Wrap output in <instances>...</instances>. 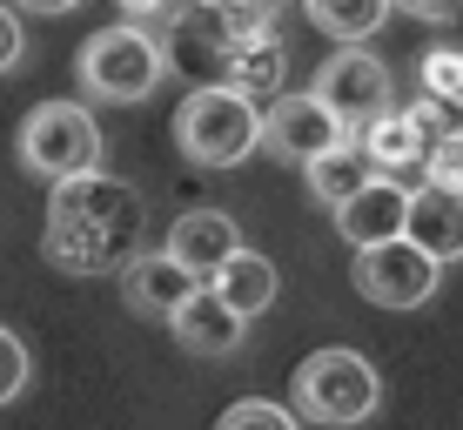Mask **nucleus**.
<instances>
[{
	"mask_svg": "<svg viewBox=\"0 0 463 430\" xmlns=\"http://www.w3.org/2000/svg\"><path fill=\"white\" fill-rule=\"evenodd\" d=\"M141 249V196L115 175L88 168L54 182L47 196V229H41V256L61 276H115V269Z\"/></svg>",
	"mask_w": 463,
	"mask_h": 430,
	"instance_id": "obj_1",
	"label": "nucleus"
},
{
	"mask_svg": "<svg viewBox=\"0 0 463 430\" xmlns=\"http://www.w3.org/2000/svg\"><path fill=\"white\" fill-rule=\"evenodd\" d=\"M74 74H81L88 101L128 108V101H148V94L168 81V47L155 41L141 21H115V27H101V34L81 41Z\"/></svg>",
	"mask_w": 463,
	"mask_h": 430,
	"instance_id": "obj_2",
	"label": "nucleus"
},
{
	"mask_svg": "<svg viewBox=\"0 0 463 430\" xmlns=\"http://www.w3.org/2000/svg\"><path fill=\"white\" fill-rule=\"evenodd\" d=\"M175 148L195 168H235L262 148V108L235 88H188L175 108Z\"/></svg>",
	"mask_w": 463,
	"mask_h": 430,
	"instance_id": "obj_3",
	"label": "nucleus"
},
{
	"mask_svg": "<svg viewBox=\"0 0 463 430\" xmlns=\"http://www.w3.org/2000/svg\"><path fill=\"white\" fill-rule=\"evenodd\" d=\"M289 390H296V417H309L323 430H349V424L376 417V404H383L376 363L356 357V349H316V357H302Z\"/></svg>",
	"mask_w": 463,
	"mask_h": 430,
	"instance_id": "obj_4",
	"label": "nucleus"
},
{
	"mask_svg": "<svg viewBox=\"0 0 463 430\" xmlns=\"http://www.w3.org/2000/svg\"><path fill=\"white\" fill-rule=\"evenodd\" d=\"M21 168L41 182H68V175L101 168V129L81 101H41L21 121Z\"/></svg>",
	"mask_w": 463,
	"mask_h": 430,
	"instance_id": "obj_5",
	"label": "nucleus"
},
{
	"mask_svg": "<svg viewBox=\"0 0 463 430\" xmlns=\"http://www.w3.org/2000/svg\"><path fill=\"white\" fill-rule=\"evenodd\" d=\"M349 282H356V296H370L376 310H417V302L437 296L443 263L430 256V249H417L410 235H390V243L356 249V269H349Z\"/></svg>",
	"mask_w": 463,
	"mask_h": 430,
	"instance_id": "obj_6",
	"label": "nucleus"
},
{
	"mask_svg": "<svg viewBox=\"0 0 463 430\" xmlns=\"http://www.w3.org/2000/svg\"><path fill=\"white\" fill-rule=\"evenodd\" d=\"M235 41H242V27H235L215 0H188V7L175 14L168 41H162L168 74H188L195 88H222L229 81V61H235Z\"/></svg>",
	"mask_w": 463,
	"mask_h": 430,
	"instance_id": "obj_7",
	"label": "nucleus"
},
{
	"mask_svg": "<svg viewBox=\"0 0 463 430\" xmlns=\"http://www.w3.org/2000/svg\"><path fill=\"white\" fill-rule=\"evenodd\" d=\"M309 94H316V101H323L329 115L343 121L349 135H363V129H370L376 115H390V108H396L390 68H383L376 54H363V47H343V54H329Z\"/></svg>",
	"mask_w": 463,
	"mask_h": 430,
	"instance_id": "obj_8",
	"label": "nucleus"
},
{
	"mask_svg": "<svg viewBox=\"0 0 463 430\" xmlns=\"http://www.w3.org/2000/svg\"><path fill=\"white\" fill-rule=\"evenodd\" d=\"M443 101H423V108H390V115H376L370 129H363V155H370L376 175H396V182H410V175H423L430 162V141L443 129Z\"/></svg>",
	"mask_w": 463,
	"mask_h": 430,
	"instance_id": "obj_9",
	"label": "nucleus"
},
{
	"mask_svg": "<svg viewBox=\"0 0 463 430\" xmlns=\"http://www.w3.org/2000/svg\"><path fill=\"white\" fill-rule=\"evenodd\" d=\"M343 135L349 129L316 101V94H289L282 88L276 101H262V148L276 155V162H316V155L336 148Z\"/></svg>",
	"mask_w": 463,
	"mask_h": 430,
	"instance_id": "obj_10",
	"label": "nucleus"
},
{
	"mask_svg": "<svg viewBox=\"0 0 463 430\" xmlns=\"http://www.w3.org/2000/svg\"><path fill=\"white\" fill-rule=\"evenodd\" d=\"M168 330H175V343L188 349V357H235L249 337V316H235L229 302L215 296V282H195L182 302H175V316H168Z\"/></svg>",
	"mask_w": 463,
	"mask_h": 430,
	"instance_id": "obj_11",
	"label": "nucleus"
},
{
	"mask_svg": "<svg viewBox=\"0 0 463 430\" xmlns=\"http://www.w3.org/2000/svg\"><path fill=\"white\" fill-rule=\"evenodd\" d=\"M115 276H121V302H128L135 316H148V323H168L175 302H182V296L202 282V276H188V269L175 263L168 249H135V256H128Z\"/></svg>",
	"mask_w": 463,
	"mask_h": 430,
	"instance_id": "obj_12",
	"label": "nucleus"
},
{
	"mask_svg": "<svg viewBox=\"0 0 463 430\" xmlns=\"http://www.w3.org/2000/svg\"><path fill=\"white\" fill-rule=\"evenodd\" d=\"M403 215H410V182H396V175H370L349 202H336V229H343L349 249L403 235Z\"/></svg>",
	"mask_w": 463,
	"mask_h": 430,
	"instance_id": "obj_13",
	"label": "nucleus"
},
{
	"mask_svg": "<svg viewBox=\"0 0 463 430\" xmlns=\"http://www.w3.org/2000/svg\"><path fill=\"white\" fill-rule=\"evenodd\" d=\"M168 256L188 269V276H202L209 282L222 263L242 249V229H235V215L229 209H188V215H175V229H168Z\"/></svg>",
	"mask_w": 463,
	"mask_h": 430,
	"instance_id": "obj_14",
	"label": "nucleus"
},
{
	"mask_svg": "<svg viewBox=\"0 0 463 430\" xmlns=\"http://www.w3.org/2000/svg\"><path fill=\"white\" fill-rule=\"evenodd\" d=\"M403 235H410L417 249H430L437 263H457V256H463V196H457V188H437V182L410 188Z\"/></svg>",
	"mask_w": 463,
	"mask_h": 430,
	"instance_id": "obj_15",
	"label": "nucleus"
},
{
	"mask_svg": "<svg viewBox=\"0 0 463 430\" xmlns=\"http://www.w3.org/2000/svg\"><path fill=\"white\" fill-rule=\"evenodd\" d=\"M282 81H289V47H282L276 27H249L242 41H235V61H229V81L222 88H235V94H249L255 108L262 101H276Z\"/></svg>",
	"mask_w": 463,
	"mask_h": 430,
	"instance_id": "obj_16",
	"label": "nucleus"
},
{
	"mask_svg": "<svg viewBox=\"0 0 463 430\" xmlns=\"http://www.w3.org/2000/svg\"><path fill=\"white\" fill-rule=\"evenodd\" d=\"M209 282H215V296L229 302L235 316H249V323L269 310V302H276V263H269V256H255V249H235V256L222 263Z\"/></svg>",
	"mask_w": 463,
	"mask_h": 430,
	"instance_id": "obj_17",
	"label": "nucleus"
},
{
	"mask_svg": "<svg viewBox=\"0 0 463 430\" xmlns=\"http://www.w3.org/2000/svg\"><path fill=\"white\" fill-rule=\"evenodd\" d=\"M302 168H309V196L323 202V209H336V202H349V196H356V188H363V182L376 175L356 135H343L336 148H323L316 162H302Z\"/></svg>",
	"mask_w": 463,
	"mask_h": 430,
	"instance_id": "obj_18",
	"label": "nucleus"
},
{
	"mask_svg": "<svg viewBox=\"0 0 463 430\" xmlns=\"http://www.w3.org/2000/svg\"><path fill=\"white\" fill-rule=\"evenodd\" d=\"M302 7H309V27H323V34L343 41V47H363L396 14L390 0H302Z\"/></svg>",
	"mask_w": 463,
	"mask_h": 430,
	"instance_id": "obj_19",
	"label": "nucleus"
},
{
	"mask_svg": "<svg viewBox=\"0 0 463 430\" xmlns=\"http://www.w3.org/2000/svg\"><path fill=\"white\" fill-rule=\"evenodd\" d=\"M417 81H423V101L457 108V94H463V47H437V54H423Z\"/></svg>",
	"mask_w": 463,
	"mask_h": 430,
	"instance_id": "obj_20",
	"label": "nucleus"
},
{
	"mask_svg": "<svg viewBox=\"0 0 463 430\" xmlns=\"http://www.w3.org/2000/svg\"><path fill=\"white\" fill-rule=\"evenodd\" d=\"M215 430H302V417L289 404H269V397H242V404L222 410Z\"/></svg>",
	"mask_w": 463,
	"mask_h": 430,
	"instance_id": "obj_21",
	"label": "nucleus"
},
{
	"mask_svg": "<svg viewBox=\"0 0 463 430\" xmlns=\"http://www.w3.org/2000/svg\"><path fill=\"white\" fill-rule=\"evenodd\" d=\"M423 175H430L437 188H457V196H463V129H443L437 141H430Z\"/></svg>",
	"mask_w": 463,
	"mask_h": 430,
	"instance_id": "obj_22",
	"label": "nucleus"
},
{
	"mask_svg": "<svg viewBox=\"0 0 463 430\" xmlns=\"http://www.w3.org/2000/svg\"><path fill=\"white\" fill-rule=\"evenodd\" d=\"M27 370H34V363H27V343L0 323V404H14V397L27 390Z\"/></svg>",
	"mask_w": 463,
	"mask_h": 430,
	"instance_id": "obj_23",
	"label": "nucleus"
},
{
	"mask_svg": "<svg viewBox=\"0 0 463 430\" xmlns=\"http://www.w3.org/2000/svg\"><path fill=\"white\" fill-rule=\"evenodd\" d=\"M215 7L229 14V21L242 27V34H249V27H269V21H276V7H282V0H215Z\"/></svg>",
	"mask_w": 463,
	"mask_h": 430,
	"instance_id": "obj_24",
	"label": "nucleus"
},
{
	"mask_svg": "<svg viewBox=\"0 0 463 430\" xmlns=\"http://www.w3.org/2000/svg\"><path fill=\"white\" fill-rule=\"evenodd\" d=\"M390 7L417 14V21H430V27H450V21H463V0H390Z\"/></svg>",
	"mask_w": 463,
	"mask_h": 430,
	"instance_id": "obj_25",
	"label": "nucleus"
},
{
	"mask_svg": "<svg viewBox=\"0 0 463 430\" xmlns=\"http://www.w3.org/2000/svg\"><path fill=\"white\" fill-rule=\"evenodd\" d=\"M21 54H27L21 21H14V7H0V74H14V68H21Z\"/></svg>",
	"mask_w": 463,
	"mask_h": 430,
	"instance_id": "obj_26",
	"label": "nucleus"
},
{
	"mask_svg": "<svg viewBox=\"0 0 463 430\" xmlns=\"http://www.w3.org/2000/svg\"><path fill=\"white\" fill-rule=\"evenodd\" d=\"M182 7H188V0H121L128 21H175Z\"/></svg>",
	"mask_w": 463,
	"mask_h": 430,
	"instance_id": "obj_27",
	"label": "nucleus"
},
{
	"mask_svg": "<svg viewBox=\"0 0 463 430\" xmlns=\"http://www.w3.org/2000/svg\"><path fill=\"white\" fill-rule=\"evenodd\" d=\"M21 7H27V14H74L81 0H21Z\"/></svg>",
	"mask_w": 463,
	"mask_h": 430,
	"instance_id": "obj_28",
	"label": "nucleus"
},
{
	"mask_svg": "<svg viewBox=\"0 0 463 430\" xmlns=\"http://www.w3.org/2000/svg\"><path fill=\"white\" fill-rule=\"evenodd\" d=\"M457 108H463V94H457Z\"/></svg>",
	"mask_w": 463,
	"mask_h": 430,
	"instance_id": "obj_29",
	"label": "nucleus"
}]
</instances>
